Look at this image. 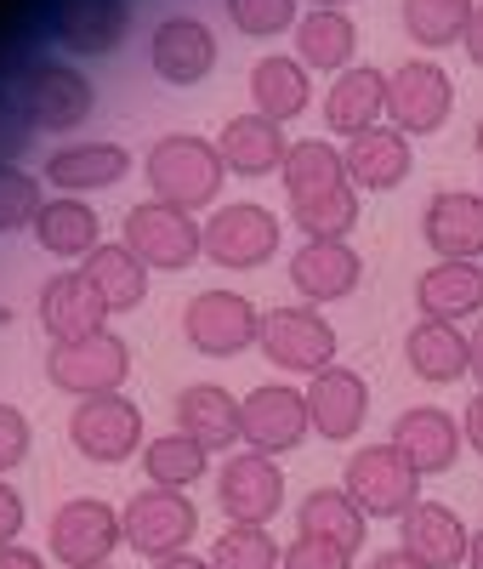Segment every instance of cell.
<instances>
[{"label":"cell","mask_w":483,"mask_h":569,"mask_svg":"<svg viewBox=\"0 0 483 569\" xmlns=\"http://www.w3.org/2000/svg\"><path fill=\"white\" fill-rule=\"evenodd\" d=\"M284 569H353V552L335 547V541H324V536H290Z\"/></svg>","instance_id":"obj_43"},{"label":"cell","mask_w":483,"mask_h":569,"mask_svg":"<svg viewBox=\"0 0 483 569\" xmlns=\"http://www.w3.org/2000/svg\"><path fill=\"white\" fill-rule=\"evenodd\" d=\"M149 569H211V558H193V552H177V558H160Z\"/></svg>","instance_id":"obj_51"},{"label":"cell","mask_w":483,"mask_h":569,"mask_svg":"<svg viewBox=\"0 0 483 569\" xmlns=\"http://www.w3.org/2000/svg\"><path fill=\"white\" fill-rule=\"evenodd\" d=\"M296 536H324L335 547L359 552L364 536H370V518H364V507L342 485H324V490H308L296 501Z\"/></svg>","instance_id":"obj_32"},{"label":"cell","mask_w":483,"mask_h":569,"mask_svg":"<svg viewBox=\"0 0 483 569\" xmlns=\"http://www.w3.org/2000/svg\"><path fill=\"white\" fill-rule=\"evenodd\" d=\"M404 365L421 376L426 388H450L461 376H472V353H466V330L444 325V319H415L404 337Z\"/></svg>","instance_id":"obj_28"},{"label":"cell","mask_w":483,"mask_h":569,"mask_svg":"<svg viewBox=\"0 0 483 569\" xmlns=\"http://www.w3.org/2000/svg\"><path fill=\"white\" fill-rule=\"evenodd\" d=\"M7 91L18 98V109L34 120V131H74L97 109L91 80L74 63H58V58H23L7 74Z\"/></svg>","instance_id":"obj_2"},{"label":"cell","mask_w":483,"mask_h":569,"mask_svg":"<svg viewBox=\"0 0 483 569\" xmlns=\"http://www.w3.org/2000/svg\"><path fill=\"white\" fill-rule=\"evenodd\" d=\"M461 427H466V445L483 456V388L466 399V416H461Z\"/></svg>","instance_id":"obj_46"},{"label":"cell","mask_w":483,"mask_h":569,"mask_svg":"<svg viewBox=\"0 0 483 569\" xmlns=\"http://www.w3.org/2000/svg\"><path fill=\"white\" fill-rule=\"evenodd\" d=\"M472 149H477V160H483V114H477V126H472Z\"/></svg>","instance_id":"obj_53"},{"label":"cell","mask_w":483,"mask_h":569,"mask_svg":"<svg viewBox=\"0 0 483 569\" xmlns=\"http://www.w3.org/2000/svg\"><path fill=\"white\" fill-rule=\"evenodd\" d=\"M114 547H125V525L120 507L97 501V496H69L52 507V525H46V552L63 569H103L114 558Z\"/></svg>","instance_id":"obj_4"},{"label":"cell","mask_w":483,"mask_h":569,"mask_svg":"<svg viewBox=\"0 0 483 569\" xmlns=\"http://www.w3.org/2000/svg\"><path fill=\"white\" fill-rule=\"evenodd\" d=\"M296 34V63L302 69H324V74H342L353 69V52H359V29L348 12H335V7H313L302 12V23L290 29Z\"/></svg>","instance_id":"obj_31"},{"label":"cell","mask_w":483,"mask_h":569,"mask_svg":"<svg viewBox=\"0 0 483 569\" xmlns=\"http://www.w3.org/2000/svg\"><path fill=\"white\" fill-rule=\"evenodd\" d=\"M239 427H245V450L256 456H290L302 450L313 433V416H308V393L290 388V382H262L239 399Z\"/></svg>","instance_id":"obj_12"},{"label":"cell","mask_w":483,"mask_h":569,"mask_svg":"<svg viewBox=\"0 0 483 569\" xmlns=\"http://www.w3.org/2000/svg\"><path fill=\"white\" fill-rule=\"evenodd\" d=\"M313 7H335V12H348V0H313Z\"/></svg>","instance_id":"obj_54"},{"label":"cell","mask_w":483,"mask_h":569,"mask_svg":"<svg viewBox=\"0 0 483 569\" xmlns=\"http://www.w3.org/2000/svg\"><path fill=\"white\" fill-rule=\"evenodd\" d=\"M472 7L477 0H404L399 18H404V34L426 52H444V46H461L466 40V23H472Z\"/></svg>","instance_id":"obj_37"},{"label":"cell","mask_w":483,"mask_h":569,"mask_svg":"<svg viewBox=\"0 0 483 569\" xmlns=\"http://www.w3.org/2000/svg\"><path fill=\"white\" fill-rule=\"evenodd\" d=\"M142 177H149V200H165L177 211H205L222 194L228 166H222L211 137L165 131V137L149 142V154H142Z\"/></svg>","instance_id":"obj_1"},{"label":"cell","mask_w":483,"mask_h":569,"mask_svg":"<svg viewBox=\"0 0 483 569\" xmlns=\"http://www.w3.org/2000/svg\"><path fill=\"white\" fill-rule=\"evenodd\" d=\"M217 154H222V166L233 177H268V171L284 166L290 142H284V126L279 120H268V114L251 109V114H233L217 131Z\"/></svg>","instance_id":"obj_29"},{"label":"cell","mask_w":483,"mask_h":569,"mask_svg":"<svg viewBox=\"0 0 483 569\" xmlns=\"http://www.w3.org/2000/svg\"><path fill=\"white\" fill-rule=\"evenodd\" d=\"M359 279H364V257L348 240H302L290 251V284H296V297L313 302V308L353 297Z\"/></svg>","instance_id":"obj_20"},{"label":"cell","mask_w":483,"mask_h":569,"mask_svg":"<svg viewBox=\"0 0 483 569\" xmlns=\"http://www.w3.org/2000/svg\"><path fill=\"white\" fill-rule=\"evenodd\" d=\"M342 160H348V182L359 194H393V188L415 171V149L399 126H375V131L353 137L342 149Z\"/></svg>","instance_id":"obj_25"},{"label":"cell","mask_w":483,"mask_h":569,"mask_svg":"<svg viewBox=\"0 0 483 569\" xmlns=\"http://www.w3.org/2000/svg\"><path fill=\"white\" fill-rule=\"evenodd\" d=\"M177 433H188L205 450H239L245 427H239V399L222 382H193L177 393Z\"/></svg>","instance_id":"obj_27"},{"label":"cell","mask_w":483,"mask_h":569,"mask_svg":"<svg viewBox=\"0 0 483 569\" xmlns=\"http://www.w3.org/2000/svg\"><path fill=\"white\" fill-rule=\"evenodd\" d=\"M251 103H256V114H268V120L284 126V120H296L313 103V80H308V69L296 58L273 52V58H262L251 69Z\"/></svg>","instance_id":"obj_34"},{"label":"cell","mask_w":483,"mask_h":569,"mask_svg":"<svg viewBox=\"0 0 483 569\" xmlns=\"http://www.w3.org/2000/svg\"><path fill=\"white\" fill-rule=\"evenodd\" d=\"M461 46H466V58L483 69V0L472 7V23H466V40H461Z\"/></svg>","instance_id":"obj_49"},{"label":"cell","mask_w":483,"mask_h":569,"mask_svg":"<svg viewBox=\"0 0 483 569\" xmlns=\"http://www.w3.org/2000/svg\"><path fill=\"white\" fill-rule=\"evenodd\" d=\"M324 126L335 137H364L375 126H386V74L370 69V63H353L342 74H330V91H324Z\"/></svg>","instance_id":"obj_24"},{"label":"cell","mask_w":483,"mask_h":569,"mask_svg":"<svg viewBox=\"0 0 483 569\" xmlns=\"http://www.w3.org/2000/svg\"><path fill=\"white\" fill-rule=\"evenodd\" d=\"M466 569H483V525L472 530V547H466Z\"/></svg>","instance_id":"obj_52"},{"label":"cell","mask_w":483,"mask_h":569,"mask_svg":"<svg viewBox=\"0 0 483 569\" xmlns=\"http://www.w3.org/2000/svg\"><path fill=\"white\" fill-rule=\"evenodd\" d=\"M131 29V0H52V40L69 58H109Z\"/></svg>","instance_id":"obj_18"},{"label":"cell","mask_w":483,"mask_h":569,"mask_svg":"<svg viewBox=\"0 0 483 569\" xmlns=\"http://www.w3.org/2000/svg\"><path fill=\"white\" fill-rule=\"evenodd\" d=\"M69 445L91 461V467H120L131 456H142V410L125 393H97V399H74L69 410Z\"/></svg>","instance_id":"obj_9"},{"label":"cell","mask_w":483,"mask_h":569,"mask_svg":"<svg viewBox=\"0 0 483 569\" xmlns=\"http://www.w3.org/2000/svg\"><path fill=\"white\" fill-rule=\"evenodd\" d=\"M222 12L239 34H251V40H273V34L302 23L296 0H222Z\"/></svg>","instance_id":"obj_41"},{"label":"cell","mask_w":483,"mask_h":569,"mask_svg":"<svg viewBox=\"0 0 483 569\" xmlns=\"http://www.w3.org/2000/svg\"><path fill=\"white\" fill-rule=\"evenodd\" d=\"M80 273L103 291V302L114 313H125V308H137L142 297H149V262H137V251L125 240H103L80 262Z\"/></svg>","instance_id":"obj_33"},{"label":"cell","mask_w":483,"mask_h":569,"mask_svg":"<svg viewBox=\"0 0 483 569\" xmlns=\"http://www.w3.org/2000/svg\"><path fill=\"white\" fill-rule=\"evenodd\" d=\"M103 569H114V563H103Z\"/></svg>","instance_id":"obj_55"},{"label":"cell","mask_w":483,"mask_h":569,"mask_svg":"<svg viewBox=\"0 0 483 569\" xmlns=\"http://www.w3.org/2000/svg\"><path fill=\"white\" fill-rule=\"evenodd\" d=\"M290 222L302 228V240H348L359 228V188H324L313 200H290Z\"/></svg>","instance_id":"obj_38"},{"label":"cell","mask_w":483,"mask_h":569,"mask_svg":"<svg viewBox=\"0 0 483 569\" xmlns=\"http://www.w3.org/2000/svg\"><path fill=\"white\" fill-rule=\"evenodd\" d=\"M29 525V507H23V490H12L7 479H0V547H18Z\"/></svg>","instance_id":"obj_45"},{"label":"cell","mask_w":483,"mask_h":569,"mask_svg":"<svg viewBox=\"0 0 483 569\" xmlns=\"http://www.w3.org/2000/svg\"><path fill=\"white\" fill-rule=\"evenodd\" d=\"M182 337H188L193 353H205V359H233V353L256 348V337H262V308H256L251 297L211 284V291H200V297L182 308Z\"/></svg>","instance_id":"obj_10"},{"label":"cell","mask_w":483,"mask_h":569,"mask_svg":"<svg viewBox=\"0 0 483 569\" xmlns=\"http://www.w3.org/2000/svg\"><path fill=\"white\" fill-rule=\"evenodd\" d=\"M0 569H46V552H34V547H0Z\"/></svg>","instance_id":"obj_47"},{"label":"cell","mask_w":483,"mask_h":569,"mask_svg":"<svg viewBox=\"0 0 483 569\" xmlns=\"http://www.w3.org/2000/svg\"><path fill=\"white\" fill-rule=\"evenodd\" d=\"M342 490L364 507V518H404L421 501V472L399 445H359L342 467Z\"/></svg>","instance_id":"obj_6"},{"label":"cell","mask_w":483,"mask_h":569,"mask_svg":"<svg viewBox=\"0 0 483 569\" xmlns=\"http://www.w3.org/2000/svg\"><path fill=\"white\" fill-rule=\"evenodd\" d=\"M149 69L165 80V86H200L211 80L217 69V34L200 23V18H160L154 34H149Z\"/></svg>","instance_id":"obj_19"},{"label":"cell","mask_w":483,"mask_h":569,"mask_svg":"<svg viewBox=\"0 0 483 569\" xmlns=\"http://www.w3.org/2000/svg\"><path fill=\"white\" fill-rule=\"evenodd\" d=\"M40 206H46V182L23 166H0V233L34 228Z\"/></svg>","instance_id":"obj_40"},{"label":"cell","mask_w":483,"mask_h":569,"mask_svg":"<svg viewBox=\"0 0 483 569\" xmlns=\"http://www.w3.org/2000/svg\"><path fill=\"white\" fill-rule=\"evenodd\" d=\"M120 240L137 251V262H149V273H182L205 257V222L165 200H137Z\"/></svg>","instance_id":"obj_3"},{"label":"cell","mask_w":483,"mask_h":569,"mask_svg":"<svg viewBox=\"0 0 483 569\" xmlns=\"http://www.w3.org/2000/svg\"><path fill=\"white\" fill-rule=\"evenodd\" d=\"M205 257L217 268H262L279 257V217L256 200H233L205 217Z\"/></svg>","instance_id":"obj_13"},{"label":"cell","mask_w":483,"mask_h":569,"mask_svg":"<svg viewBox=\"0 0 483 569\" xmlns=\"http://www.w3.org/2000/svg\"><path fill=\"white\" fill-rule=\"evenodd\" d=\"M279 177H284V200H313L324 188L348 182V160L342 149H330V137H302V142H290Z\"/></svg>","instance_id":"obj_35"},{"label":"cell","mask_w":483,"mask_h":569,"mask_svg":"<svg viewBox=\"0 0 483 569\" xmlns=\"http://www.w3.org/2000/svg\"><path fill=\"white\" fill-rule=\"evenodd\" d=\"M466 353H472V382L483 388V319L466 330Z\"/></svg>","instance_id":"obj_50"},{"label":"cell","mask_w":483,"mask_h":569,"mask_svg":"<svg viewBox=\"0 0 483 569\" xmlns=\"http://www.w3.org/2000/svg\"><path fill=\"white\" fill-rule=\"evenodd\" d=\"M29 445H34L29 416H23L18 405L0 399V479H7V472H18V467L29 461Z\"/></svg>","instance_id":"obj_42"},{"label":"cell","mask_w":483,"mask_h":569,"mask_svg":"<svg viewBox=\"0 0 483 569\" xmlns=\"http://www.w3.org/2000/svg\"><path fill=\"white\" fill-rule=\"evenodd\" d=\"M125 376H131V342L114 330H97L85 342H52V353H46V382L69 399L120 393Z\"/></svg>","instance_id":"obj_7"},{"label":"cell","mask_w":483,"mask_h":569,"mask_svg":"<svg viewBox=\"0 0 483 569\" xmlns=\"http://www.w3.org/2000/svg\"><path fill=\"white\" fill-rule=\"evenodd\" d=\"M421 240L439 262H483V194L444 188L421 211Z\"/></svg>","instance_id":"obj_17"},{"label":"cell","mask_w":483,"mask_h":569,"mask_svg":"<svg viewBox=\"0 0 483 569\" xmlns=\"http://www.w3.org/2000/svg\"><path fill=\"white\" fill-rule=\"evenodd\" d=\"M386 445H399L421 479H432V472H450V467L461 461L466 427H461V416H450V410H439V405H415V410H404V416L393 421Z\"/></svg>","instance_id":"obj_21"},{"label":"cell","mask_w":483,"mask_h":569,"mask_svg":"<svg viewBox=\"0 0 483 569\" xmlns=\"http://www.w3.org/2000/svg\"><path fill=\"white\" fill-rule=\"evenodd\" d=\"M34 313H40L46 342H85V337H97V330H109L114 308L103 302V291H97L80 268H69V273H52L40 284Z\"/></svg>","instance_id":"obj_15"},{"label":"cell","mask_w":483,"mask_h":569,"mask_svg":"<svg viewBox=\"0 0 483 569\" xmlns=\"http://www.w3.org/2000/svg\"><path fill=\"white\" fill-rule=\"evenodd\" d=\"M415 308L421 319L444 325H477L483 319V262H432L415 279Z\"/></svg>","instance_id":"obj_26"},{"label":"cell","mask_w":483,"mask_h":569,"mask_svg":"<svg viewBox=\"0 0 483 569\" xmlns=\"http://www.w3.org/2000/svg\"><path fill=\"white\" fill-rule=\"evenodd\" d=\"M256 348L284 376H319V370L335 365V330H330V319L313 302H302V308H262Z\"/></svg>","instance_id":"obj_8"},{"label":"cell","mask_w":483,"mask_h":569,"mask_svg":"<svg viewBox=\"0 0 483 569\" xmlns=\"http://www.w3.org/2000/svg\"><path fill=\"white\" fill-rule=\"evenodd\" d=\"M211 569H284V547L268 525H228L211 547Z\"/></svg>","instance_id":"obj_39"},{"label":"cell","mask_w":483,"mask_h":569,"mask_svg":"<svg viewBox=\"0 0 483 569\" xmlns=\"http://www.w3.org/2000/svg\"><path fill=\"white\" fill-rule=\"evenodd\" d=\"M217 507L228 525H268V518L284 507V472L273 456L256 450H233L217 467Z\"/></svg>","instance_id":"obj_14"},{"label":"cell","mask_w":483,"mask_h":569,"mask_svg":"<svg viewBox=\"0 0 483 569\" xmlns=\"http://www.w3.org/2000/svg\"><path fill=\"white\" fill-rule=\"evenodd\" d=\"M399 547H404L410 558H421L426 569H461V563H466V547H472V530L461 525L455 507L421 496V501L399 518Z\"/></svg>","instance_id":"obj_22"},{"label":"cell","mask_w":483,"mask_h":569,"mask_svg":"<svg viewBox=\"0 0 483 569\" xmlns=\"http://www.w3.org/2000/svg\"><path fill=\"white\" fill-rule=\"evenodd\" d=\"M364 569H426V563H421V558H410L404 547H386V552H375Z\"/></svg>","instance_id":"obj_48"},{"label":"cell","mask_w":483,"mask_h":569,"mask_svg":"<svg viewBox=\"0 0 483 569\" xmlns=\"http://www.w3.org/2000/svg\"><path fill=\"white\" fill-rule=\"evenodd\" d=\"M29 233L40 240V251L58 257V262H85L97 246H103V222H97V211L85 200H74V194H52V200H46Z\"/></svg>","instance_id":"obj_30"},{"label":"cell","mask_w":483,"mask_h":569,"mask_svg":"<svg viewBox=\"0 0 483 569\" xmlns=\"http://www.w3.org/2000/svg\"><path fill=\"white\" fill-rule=\"evenodd\" d=\"M34 142V120L18 109V98L0 86V166H18V154Z\"/></svg>","instance_id":"obj_44"},{"label":"cell","mask_w":483,"mask_h":569,"mask_svg":"<svg viewBox=\"0 0 483 569\" xmlns=\"http://www.w3.org/2000/svg\"><path fill=\"white\" fill-rule=\"evenodd\" d=\"M205 467H211V450L193 445L188 433H177V427L142 445V472H149V485H160V490H188V485H200Z\"/></svg>","instance_id":"obj_36"},{"label":"cell","mask_w":483,"mask_h":569,"mask_svg":"<svg viewBox=\"0 0 483 569\" xmlns=\"http://www.w3.org/2000/svg\"><path fill=\"white\" fill-rule=\"evenodd\" d=\"M120 525H125V547L142 552L149 563L177 558L193 547L200 536V507L188 501V490H160V485H142L125 507H120Z\"/></svg>","instance_id":"obj_5"},{"label":"cell","mask_w":483,"mask_h":569,"mask_svg":"<svg viewBox=\"0 0 483 569\" xmlns=\"http://www.w3.org/2000/svg\"><path fill=\"white\" fill-rule=\"evenodd\" d=\"M450 109H455V80L444 74V63L410 58L386 74V126H399L404 137L444 131Z\"/></svg>","instance_id":"obj_11"},{"label":"cell","mask_w":483,"mask_h":569,"mask_svg":"<svg viewBox=\"0 0 483 569\" xmlns=\"http://www.w3.org/2000/svg\"><path fill=\"white\" fill-rule=\"evenodd\" d=\"M40 171H46V182H52L58 194L85 200V194H103V188L125 182L131 149L125 142H63V149H52V160H46Z\"/></svg>","instance_id":"obj_23"},{"label":"cell","mask_w":483,"mask_h":569,"mask_svg":"<svg viewBox=\"0 0 483 569\" xmlns=\"http://www.w3.org/2000/svg\"><path fill=\"white\" fill-rule=\"evenodd\" d=\"M308 416H313V433L330 439V445H348L364 433L370 421V382L348 365H330L319 376H308Z\"/></svg>","instance_id":"obj_16"}]
</instances>
